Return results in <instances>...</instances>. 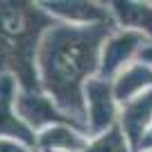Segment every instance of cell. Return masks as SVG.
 <instances>
[{"instance_id":"obj_9","label":"cell","mask_w":152,"mask_h":152,"mask_svg":"<svg viewBox=\"0 0 152 152\" xmlns=\"http://www.w3.org/2000/svg\"><path fill=\"white\" fill-rule=\"evenodd\" d=\"M0 152H23V150H18L14 143H0Z\"/></svg>"},{"instance_id":"obj_1","label":"cell","mask_w":152,"mask_h":152,"mask_svg":"<svg viewBox=\"0 0 152 152\" xmlns=\"http://www.w3.org/2000/svg\"><path fill=\"white\" fill-rule=\"evenodd\" d=\"M102 32H80V30H55L45 41L43 55V70L45 80L59 102L75 104L77 107V82L93 68L95 43Z\"/></svg>"},{"instance_id":"obj_3","label":"cell","mask_w":152,"mask_h":152,"mask_svg":"<svg viewBox=\"0 0 152 152\" xmlns=\"http://www.w3.org/2000/svg\"><path fill=\"white\" fill-rule=\"evenodd\" d=\"M152 107V95H148V98H141L139 102H134V104H129V109H127L125 114V127L127 132L132 134V139L136 141L141 134V127L145 125V118H148V111H150Z\"/></svg>"},{"instance_id":"obj_7","label":"cell","mask_w":152,"mask_h":152,"mask_svg":"<svg viewBox=\"0 0 152 152\" xmlns=\"http://www.w3.org/2000/svg\"><path fill=\"white\" fill-rule=\"evenodd\" d=\"M125 9H127L129 14H136V18L129 20V23L143 25V27H148V30L152 32V9H150V7H129V5H127Z\"/></svg>"},{"instance_id":"obj_5","label":"cell","mask_w":152,"mask_h":152,"mask_svg":"<svg viewBox=\"0 0 152 152\" xmlns=\"http://www.w3.org/2000/svg\"><path fill=\"white\" fill-rule=\"evenodd\" d=\"M132 43H136V39L127 34V37H121L118 41H114V43L109 45V48H107V57H104V61L109 64L107 68H114L116 64H118L127 52L132 50Z\"/></svg>"},{"instance_id":"obj_8","label":"cell","mask_w":152,"mask_h":152,"mask_svg":"<svg viewBox=\"0 0 152 152\" xmlns=\"http://www.w3.org/2000/svg\"><path fill=\"white\" fill-rule=\"evenodd\" d=\"M91 152H123V145H121V136L116 132H111L107 139H102L98 145L93 148Z\"/></svg>"},{"instance_id":"obj_4","label":"cell","mask_w":152,"mask_h":152,"mask_svg":"<svg viewBox=\"0 0 152 152\" xmlns=\"http://www.w3.org/2000/svg\"><path fill=\"white\" fill-rule=\"evenodd\" d=\"M91 107H93V116H95V125H102L104 121H109L111 116V107H109V98H107V89L102 84H93L91 86Z\"/></svg>"},{"instance_id":"obj_6","label":"cell","mask_w":152,"mask_h":152,"mask_svg":"<svg viewBox=\"0 0 152 152\" xmlns=\"http://www.w3.org/2000/svg\"><path fill=\"white\" fill-rule=\"evenodd\" d=\"M150 73L148 70H143V68H134L132 73H127V77H123V84L118 86V95L121 98H125V95H129L134 89H139L141 86V82L145 84V82H150Z\"/></svg>"},{"instance_id":"obj_2","label":"cell","mask_w":152,"mask_h":152,"mask_svg":"<svg viewBox=\"0 0 152 152\" xmlns=\"http://www.w3.org/2000/svg\"><path fill=\"white\" fill-rule=\"evenodd\" d=\"M39 14L20 7H0V61H12L23 77V84L32 86L30 52L39 30Z\"/></svg>"}]
</instances>
